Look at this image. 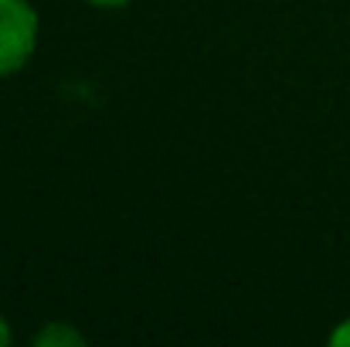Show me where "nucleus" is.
I'll return each mask as SVG.
<instances>
[{
	"mask_svg": "<svg viewBox=\"0 0 350 347\" xmlns=\"http://www.w3.org/2000/svg\"><path fill=\"white\" fill-rule=\"evenodd\" d=\"M41 21L31 0H0V79L17 75L38 48Z\"/></svg>",
	"mask_w": 350,
	"mask_h": 347,
	"instance_id": "1",
	"label": "nucleus"
},
{
	"mask_svg": "<svg viewBox=\"0 0 350 347\" xmlns=\"http://www.w3.org/2000/svg\"><path fill=\"white\" fill-rule=\"evenodd\" d=\"M31 344L38 347H82L85 334L79 327H72L68 320H48L41 331L31 334Z\"/></svg>",
	"mask_w": 350,
	"mask_h": 347,
	"instance_id": "2",
	"label": "nucleus"
},
{
	"mask_svg": "<svg viewBox=\"0 0 350 347\" xmlns=\"http://www.w3.org/2000/svg\"><path fill=\"white\" fill-rule=\"evenodd\" d=\"M327 341H330V347H350V317L347 320H340V324L330 331Z\"/></svg>",
	"mask_w": 350,
	"mask_h": 347,
	"instance_id": "3",
	"label": "nucleus"
},
{
	"mask_svg": "<svg viewBox=\"0 0 350 347\" xmlns=\"http://www.w3.org/2000/svg\"><path fill=\"white\" fill-rule=\"evenodd\" d=\"M14 341V334H10V324H7V317L0 313V347H7Z\"/></svg>",
	"mask_w": 350,
	"mask_h": 347,
	"instance_id": "4",
	"label": "nucleus"
},
{
	"mask_svg": "<svg viewBox=\"0 0 350 347\" xmlns=\"http://www.w3.org/2000/svg\"><path fill=\"white\" fill-rule=\"evenodd\" d=\"M85 3H92V7H126L133 0H85Z\"/></svg>",
	"mask_w": 350,
	"mask_h": 347,
	"instance_id": "5",
	"label": "nucleus"
}]
</instances>
